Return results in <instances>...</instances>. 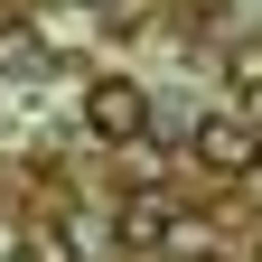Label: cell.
Returning a JSON list of instances; mask_svg holds the SVG:
<instances>
[{
  "mask_svg": "<svg viewBox=\"0 0 262 262\" xmlns=\"http://www.w3.org/2000/svg\"><path fill=\"white\" fill-rule=\"evenodd\" d=\"M187 159H196L206 178H262V122H253V113H196Z\"/></svg>",
  "mask_w": 262,
  "mask_h": 262,
  "instance_id": "6da1fadb",
  "label": "cell"
},
{
  "mask_svg": "<svg viewBox=\"0 0 262 262\" xmlns=\"http://www.w3.org/2000/svg\"><path fill=\"white\" fill-rule=\"evenodd\" d=\"M84 131H94V141H141V131H150V84L94 75L84 84Z\"/></svg>",
  "mask_w": 262,
  "mask_h": 262,
  "instance_id": "7a4b0ae2",
  "label": "cell"
},
{
  "mask_svg": "<svg viewBox=\"0 0 262 262\" xmlns=\"http://www.w3.org/2000/svg\"><path fill=\"white\" fill-rule=\"evenodd\" d=\"M113 225H122V244H141V253H178V206L169 196H131V206H113Z\"/></svg>",
  "mask_w": 262,
  "mask_h": 262,
  "instance_id": "3957f363",
  "label": "cell"
},
{
  "mask_svg": "<svg viewBox=\"0 0 262 262\" xmlns=\"http://www.w3.org/2000/svg\"><path fill=\"white\" fill-rule=\"evenodd\" d=\"M0 75H47V38L19 19H0Z\"/></svg>",
  "mask_w": 262,
  "mask_h": 262,
  "instance_id": "277c9868",
  "label": "cell"
},
{
  "mask_svg": "<svg viewBox=\"0 0 262 262\" xmlns=\"http://www.w3.org/2000/svg\"><path fill=\"white\" fill-rule=\"evenodd\" d=\"M206 28L215 38H262V0H206Z\"/></svg>",
  "mask_w": 262,
  "mask_h": 262,
  "instance_id": "5b68a950",
  "label": "cell"
},
{
  "mask_svg": "<svg viewBox=\"0 0 262 262\" xmlns=\"http://www.w3.org/2000/svg\"><path fill=\"white\" fill-rule=\"evenodd\" d=\"M10 262H75V244H66V225H28Z\"/></svg>",
  "mask_w": 262,
  "mask_h": 262,
  "instance_id": "8992f818",
  "label": "cell"
},
{
  "mask_svg": "<svg viewBox=\"0 0 262 262\" xmlns=\"http://www.w3.org/2000/svg\"><path fill=\"white\" fill-rule=\"evenodd\" d=\"M225 75H234V94H253V84H262V47H253V38H244V47H234V56H225Z\"/></svg>",
  "mask_w": 262,
  "mask_h": 262,
  "instance_id": "52a82bcc",
  "label": "cell"
}]
</instances>
